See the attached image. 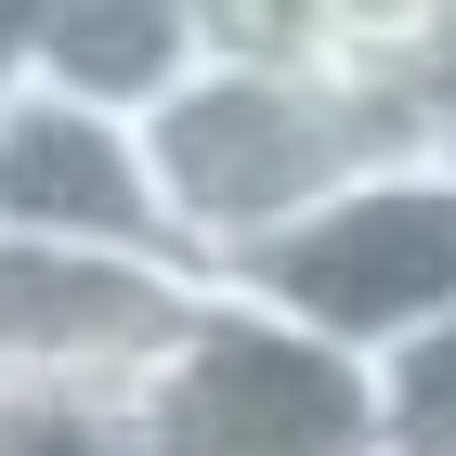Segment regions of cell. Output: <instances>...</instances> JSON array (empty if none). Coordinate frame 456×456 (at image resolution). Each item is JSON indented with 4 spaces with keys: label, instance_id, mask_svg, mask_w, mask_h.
<instances>
[{
    "label": "cell",
    "instance_id": "1",
    "mask_svg": "<svg viewBox=\"0 0 456 456\" xmlns=\"http://www.w3.org/2000/svg\"><path fill=\"white\" fill-rule=\"evenodd\" d=\"M418 143H430L418 92H379V78H339V66H196L143 118L170 248L209 287H235L261 248H287L314 209H339L365 170L418 157Z\"/></svg>",
    "mask_w": 456,
    "mask_h": 456
},
{
    "label": "cell",
    "instance_id": "2",
    "mask_svg": "<svg viewBox=\"0 0 456 456\" xmlns=\"http://www.w3.org/2000/svg\"><path fill=\"white\" fill-rule=\"evenodd\" d=\"M118 456H379V365L261 314L248 287H209L118 418Z\"/></svg>",
    "mask_w": 456,
    "mask_h": 456
},
{
    "label": "cell",
    "instance_id": "3",
    "mask_svg": "<svg viewBox=\"0 0 456 456\" xmlns=\"http://www.w3.org/2000/svg\"><path fill=\"white\" fill-rule=\"evenodd\" d=\"M235 287L261 314L339 339L352 365H391L404 339L456 326V143H418V157L365 170L339 209H314L287 248H261Z\"/></svg>",
    "mask_w": 456,
    "mask_h": 456
},
{
    "label": "cell",
    "instance_id": "4",
    "mask_svg": "<svg viewBox=\"0 0 456 456\" xmlns=\"http://www.w3.org/2000/svg\"><path fill=\"white\" fill-rule=\"evenodd\" d=\"M209 274L118 261V248H27L0 235V418H131L143 379L196 326Z\"/></svg>",
    "mask_w": 456,
    "mask_h": 456
},
{
    "label": "cell",
    "instance_id": "5",
    "mask_svg": "<svg viewBox=\"0 0 456 456\" xmlns=\"http://www.w3.org/2000/svg\"><path fill=\"white\" fill-rule=\"evenodd\" d=\"M0 235L27 248H118V261H183L170 209H157V157H143V118L78 105L53 78L0 92ZM196 274V261H183Z\"/></svg>",
    "mask_w": 456,
    "mask_h": 456
},
{
    "label": "cell",
    "instance_id": "6",
    "mask_svg": "<svg viewBox=\"0 0 456 456\" xmlns=\"http://www.w3.org/2000/svg\"><path fill=\"white\" fill-rule=\"evenodd\" d=\"M196 66H209L196 0H53V27H39V78L118 118H157Z\"/></svg>",
    "mask_w": 456,
    "mask_h": 456
},
{
    "label": "cell",
    "instance_id": "7",
    "mask_svg": "<svg viewBox=\"0 0 456 456\" xmlns=\"http://www.w3.org/2000/svg\"><path fill=\"white\" fill-rule=\"evenodd\" d=\"M456 0H326V66L379 78V92H418V66L444 53Z\"/></svg>",
    "mask_w": 456,
    "mask_h": 456
},
{
    "label": "cell",
    "instance_id": "8",
    "mask_svg": "<svg viewBox=\"0 0 456 456\" xmlns=\"http://www.w3.org/2000/svg\"><path fill=\"white\" fill-rule=\"evenodd\" d=\"M379 456H456V326L379 365Z\"/></svg>",
    "mask_w": 456,
    "mask_h": 456
},
{
    "label": "cell",
    "instance_id": "9",
    "mask_svg": "<svg viewBox=\"0 0 456 456\" xmlns=\"http://www.w3.org/2000/svg\"><path fill=\"white\" fill-rule=\"evenodd\" d=\"M209 66H326V0H196Z\"/></svg>",
    "mask_w": 456,
    "mask_h": 456
},
{
    "label": "cell",
    "instance_id": "10",
    "mask_svg": "<svg viewBox=\"0 0 456 456\" xmlns=\"http://www.w3.org/2000/svg\"><path fill=\"white\" fill-rule=\"evenodd\" d=\"M39 27H53V0H0V92L39 78Z\"/></svg>",
    "mask_w": 456,
    "mask_h": 456
},
{
    "label": "cell",
    "instance_id": "11",
    "mask_svg": "<svg viewBox=\"0 0 456 456\" xmlns=\"http://www.w3.org/2000/svg\"><path fill=\"white\" fill-rule=\"evenodd\" d=\"M418 131H430V143H456V27H444V53L418 66Z\"/></svg>",
    "mask_w": 456,
    "mask_h": 456
}]
</instances>
